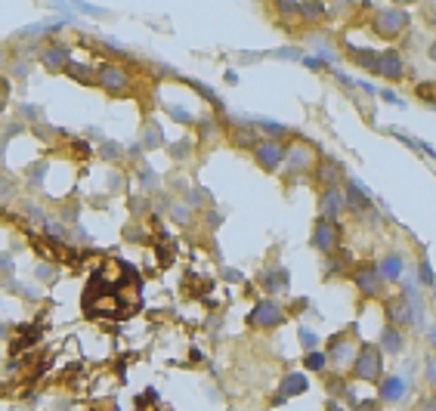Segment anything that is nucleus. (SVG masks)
<instances>
[{"instance_id":"nucleus-8","label":"nucleus","mask_w":436,"mask_h":411,"mask_svg":"<svg viewBox=\"0 0 436 411\" xmlns=\"http://www.w3.org/2000/svg\"><path fill=\"white\" fill-rule=\"evenodd\" d=\"M96 81L103 84V87H105L108 93H124V90L130 87V74H127V68L118 65V62H108V65L99 68Z\"/></svg>"},{"instance_id":"nucleus-4","label":"nucleus","mask_w":436,"mask_h":411,"mask_svg":"<svg viewBox=\"0 0 436 411\" xmlns=\"http://www.w3.org/2000/svg\"><path fill=\"white\" fill-rule=\"evenodd\" d=\"M285 319H288V313L276 300H260V304L251 309V315H248V322H251L254 328H278V325H285Z\"/></svg>"},{"instance_id":"nucleus-26","label":"nucleus","mask_w":436,"mask_h":411,"mask_svg":"<svg viewBox=\"0 0 436 411\" xmlns=\"http://www.w3.org/2000/svg\"><path fill=\"white\" fill-rule=\"evenodd\" d=\"M236 139H238L241 145H248V149H254V145H257V136H251V133H248V130H238Z\"/></svg>"},{"instance_id":"nucleus-23","label":"nucleus","mask_w":436,"mask_h":411,"mask_svg":"<svg viewBox=\"0 0 436 411\" xmlns=\"http://www.w3.org/2000/svg\"><path fill=\"white\" fill-rule=\"evenodd\" d=\"M303 365H307L309 371H322L325 365H328V359H325L322 353H316V350H309L307 355H303Z\"/></svg>"},{"instance_id":"nucleus-21","label":"nucleus","mask_w":436,"mask_h":411,"mask_svg":"<svg viewBox=\"0 0 436 411\" xmlns=\"http://www.w3.org/2000/svg\"><path fill=\"white\" fill-rule=\"evenodd\" d=\"M350 59H353L356 65L375 68V62H378V53H375V50H353V53H350Z\"/></svg>"},{"instance_id":"nucleus-6","label":"nucleus","mask_w":436,"mask_h":411,"mask_svg":"<svg viewBox=\"0 0 436 411\" xmlns=\"http://www.w3.org/2000/svg\"><path fill=\"white\" fill-rule=\"evenodd\" d=\"M254 158H257V164L267 170V174H272V170L282 167V161H285V145L278 143V139H257Z\"/></svg>"},{"instance_id":"nucleus-2","label":"nucleus","mask_w":436,"mask_h":411,"mask_svg":"<svg viewBox=\"0 0 436 411\" xmlns=\"http://www.w3.org/2000/svg\"><path fill=\"white\" fill-rule=\"evenodd\" d=\"M313 247L322 254H334L340 247V226L338 220H328V216H319L313 226Z\"/></svg>"},{"instance_id":"nucleus-19","label":"nucleus","mask_w":436,"mask_h":411,"mask_svg":"<svg viewBox=\"0 0 436 411\" xmlns=\"http://www.w3.org/2000/svg\"><path fill=\"white\" fill-rule=\"evenodd\" d=\"M380 346H384L387 353H399V350H402V334H399V328H390V325H387V328L380 331Z\"/></svg>"},{"instance_id":"nucleus-5","label":"nucleus","mask_w":436,"mask_h":411,"mask_svg":"<svg viewBox=\"0 0 436 411\" xmlns=\"http://www.w3.org/2000/svg\"><path fill=\"white\" fill-rule=\"evenodd\" d=\"M353 282L365 300H378L384 297V278H380L378 266H356L353 269Z\"/></svg>"},{"instance_id":"nucleus-1","label":"nucleus","mask_w":436,"mask_h":411,"mask_svg":"<svg viewBox=\"0 0 436 411\" xmlns=\"http://www.w3.org/2000/svg\"><path fill=\"white\" fill-rule=\"evenodd\" d=\"M353 377H359V381L365 384H380L384 381V350L380 346H371V344H365L359 353H356V359H353Z\"/></svg>"},{"instance_id":"nucleus-31","label":"nucleus","mask_w":436,"mask_h":411,"mask_svg":"<svg viewBox=\"0 0 436 411\" xmlns=\"http://www.w3.org/2000/svg\"><path fill=\"white\" fill-rule=\"evenodd\" d=\"M328 411H344V408H340L338 402H331V405H328Z\"/></svg>"},{"instance_id":"nucleus-3","label":"nucleus","mask_w":436,"mask_h":411,"mask_svg":"<svg viewBox=\"0 0 436 411\" xmlns=\"http://www.w3.org/2000/svg\"><path fill=\"white\" fill-rule=\"evenodd\" d=\"M285 164H288V174L291 176H300V174H309L316 164V149L307 143H294V145H285Z\"/></svg>"},{"instance_id":"nucleus-13","label":"nucleus","mask_w":436,"mask_h":411,"mask_svg":"<svg viewBox=\"0 0 436 411\" xmlns=\"http://www.w3.org/2000/svg\"><path fill=\"white\" fill-rule=\"evenodd\" d=\"M319 211L328 220H338V214L344 211V192L340 189H325L322 198H319Z\"/></svg>"},{"instance_id":"nucleus-24","label":"nucleus","mask_w":436,"mask_h":411,"mask_svg":"<svg viewBox=\"0 0 436 411\" xmlns=\"http://www.w3.org/2000/svg\"><path fill=\"white\" fill-rule=\"evenodd\" d=\"M257 127H263L269 133V139H276L278 133H285V124H276V121H260Z\"/></svg>"},{"instance_id":"nucleus-22","label":"nucleus","mask_w":436,"mask_h":411,"mask_svg":"<svg viewBox=\"0 0 436 411\" xmlns=\"http://www.w3.org/2000/svg\"><path fill=\"white\" fill-rule=\"evenodd\" d=\"M297 15H303L307 22H319L325 15V6H319V4H303L297 6Z\"/></svg>"},{"instance_id":"nucleus-7","label":"nucleus","mask_w":436,"mask_h":411,"mask_svg":"<svg viewBox=\"0 0 436 411\" xmlns=\"http://www.w3.org/2000/svg\"><path fill=\"white\" fill-rule=\"evenodd\" d=\"M406 25H409L406 10H396V6H387V10H380L378 19H375V31H378L380 37H399L402 31H406Z\"/></svg>"},{"instance_id":"nucleus-20","label":"nucleus","mask_w":436,"mask_h":411,"mask_svg":"<svg viewBox=\"0 0 436 411\" xmlns=\"http://www.w3.org/2000/svg\"><path fill=\"white\" fill-rule=\"evenodd\" d=\"M65 68L72 72L75 81H84V84H93V81H96V74H93V68H90V65H75V62H68Z\"/></svg>"},{"instance_id":"nucleus-17","label":"nucleus","mask_w":436,"mask_h":411,"mask_svg":"<svg viewBox=\"0 0 436 411\" xmlns=\"http://www.w3.org/2000/svg\"><path fill=\"white\" fill-rule=\"evenodd\" d=\"M402 257L399 254H387L384 260H380V266H378V273H380V278H384V282H396V278L402 275Z\"/></svg>"},{"instance_id":"nucleus-18","label":"nucleus","mask_w":436,"mask_h":411,"mask_svg":"<svg viewBox=\"0 0 436 411\" xmlns=\"http://www.w3.org/2000/svg\"><path fill=\"white\" fill-rule=\"evenodd\" d=\"M319 180H322L325 189H338V183H340V164L338 161H319Z\"/></svg>"},{"instance_id":"nucleus-9","label":"nucleus","mask_w":436,"mask_h":411,"mask_svg":"<svg viewBox=\"0 0 436 411\" xmlns=\"http://www.w3.org/2000/svg\"><path fill=\"white\" fill-rule=\"evenodd\" d=\"M387 309V322H390V328H409L411 325V304L406 294H396L384 304Z\"/></svg>"},{"instance_id":"nucleus-15","label":"nucleus","mask_w":436,"mask_h":411,"mask_svg":"<svg viewBox=\"0 0 436 411\" xmlns=\"http://www.w3.org/2000/svg\"><path fill=\"white\" fill-rule=\"evenodd\" d=\"M44 65L50 68V72H59V68H65L68 65V46H62V44H50L44 50Z\"/></svg>"},{"instance_id":"nucleus-16","label":"nucleus","mask_w":436,"mask_h":411,"mask_svg":"<svg viewBox=\"0 0 436 411\" xmlns=\"http://www.w3.org/2000/svg\"><path fill=\"white\" fill-rule=\"evenodd\" d=\"M406 396V381L402 377H384L380 381V399L384 402H399Z\"/></svg>"},{"instance_id":"nucleus-28","label":"nucleus","mask_w":436,"mask_h":411,"mask_svg":"<svg viewBox=\"0 0 436 411\" xmlns=\"http://www.w3.org/2000/svg\"><path fill=\"white\" fill-rule=\"evenodd\" d=\"M378 408H380V402L365 399V402H356V408H353V411H378Z\"/></svg>"},{"instance_id":"nucleus-27","label":"nucleus","mask_w":436,"mask_h":411,"mask_svg":"<svg viewBox=\"0 0 436 411\" xmlns=\"http://www.w3.org/2000/svg\"><path fill=\"white\" fill-rule=\"evenodd\" d=\"M421 282L424 285H430V288H433V266H430V263H421Z\"/></svg>"},{"instance_id":"nucleus-25","label":"nucleus","mask_w":436,"mask_h":411,"mask_svg":"<svg viewBox=\"0 0 436 411\" xmlns=\"http://www.w3.org/2000/svg\"><path fill=\"white\" fill-rule=\"evenodd\" d=\"M300 340H303V346H307V353L316 350V344H319V337L313 334V331H307V328H300Z\"/></svg>"},{"instance_id":"nucleus-30","label":"nucleus","mask_w":436,"mask_h":411,"mask_svg":"<svg viewBox=\"0 0 436 411\" xmlns=\"http://www.w3.org/2000/svg\"><path fill=\"white\" fill-rule=\"evenodd\" d=\"M433 368H436V362H433V355H430V359H427V381H430V384H433V377H436Z\"/></svg>"},{"instance_id":"nucleus-14","label":"nucleus","mask_w":436,"mask_h":411,"mask_svg":"<svg viewBox=\"0 0 436 411\" xmlns=\"http://www.w3.org/2000/svg\"><path fill=\"white\" fill-rule=\"evenodd\" d=\"M344 207H350V211H368L371 207V198L365 195V189L359 183L350 180L347 189H344Z\"/></svg>"},{"instance_id":"nucleus-11","label":"nucleus","mask_w":436,"mask_h":411,"mask_svg":"<svg viewBox=\"0 0 436 411\" xmlns=\"http://www.w3.org/2000/svg\"><path fill=\"white\" fill-rule=\"evenodd\" d=\"M300 393H307V377L300 374V371H288L282 377V384H278L276 396H272V405H278V402H288L294 396H300Z\"/></svg>"},{"instance_id":"nucleus-12","label":"nucleus","mask_w":436,"mask_h":411,"mask_svg":"<svg viewBox=\"0 0 436 411\" xmlns=\"http://www.w3.org/2000/svg\"><path fill=\"white\" fill-rule=\"evenodd\" d=\"M334 346H328V355L325 359H331V365H338V368H344L350 359H356V346L347 340V334H340V337H334L331 340Z\"/></svg>"},{"instance_id":"nucleus-29","label":"nucleus","mask_w":436,"mask_h":411,"mask_svg":"<svg viewBox=\"0 0 436 411\" xmlns=\"http://www.w3.org/2000/svg\"><path fill=\"white\" fill-rule=\"evenodd\" d=\"M6 99H10V87H6V81L0 77V112L6 108Z\"/></svg>"},{"instance_id":"nucleus-10","label":"nucleus","mask_w":436,"mask_h":411,"mask_svg":"<svg viewBox=\"0 0 436 411\" xmlns=\"http://www.w3.org/2000/svg\"><path fill=\"white\" fill-rule=\"evenodd\" d=\"M375 72L380 77H387V81H402L406 77V65H402V56L396 50H384L375 62Z\"/></svg>"}]
</instances>
